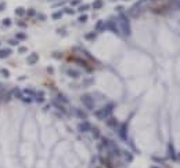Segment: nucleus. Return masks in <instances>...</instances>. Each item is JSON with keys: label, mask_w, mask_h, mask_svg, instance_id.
<instances>
[{"label": "nucleus", "mask_w": 180, "mask_h": 168, "mask_svg": "<svg viewBox=\"0 0 180 168\" xmlns=\"http://www.w3.org/2000/svg\"><path fill=\"white\" fill-rule=\"evenodd\" d=\"M120 24H122V28H123V30H125V33L129 35V22H128L125 15H120Z\"/></svg>", "instance_id": "1"}, {"label": "nucleus", "mask_w": 180, "mask_h": 168, "mask_svg": "<svg viewBox=\"0 0 180 168\" xmlns=\"http://www.w3.org/2000/svg\"><path fill=\"white\" fill-rule=\"evenodd\" d=\"M93 7L94 8H101L102 7V0H94L93 1Z\"/></svg>", "instance_id": "2"}, {"label": "nucleus", "mask_w": 180, "mask_h": 168, "mask_svg": "<svg viewBox=\"0 0 180 168\" xmlns=\"http://www.w3.org/2000/svg\"><path fill=\"white\" fill-rule=\"evenodd\" d=\"M15 14H17V15H24L25 14V10L22 8V7H18V8H15Z\"/></svg>", "instance_id": "3"}, {"label": "nucleus", "mask_w": 180, "mask_h": 168, "mask_svg": "<svg viewBox=\"0 0 180 168\" xmlns=\"http://www.w3.org/2000/svg\"><path fill=\"white\" fill-rule=\"evenodd\" d=\"M170 3L173 4V7H176V8H180V0H170Z\"/></svg>", "instance_id": "4"}, {"label": "nucleus", "mask_w": 180, "mask_h": 168, "mask_svg": "<svg viewBox=\"0 0 180 168\" xmlns=\"http://www.w3.org/2000/svg\"><path fill=\"white\" fill-rule=\"evenodd\" d=\"M61 15H62V12L58 11V12H56V14H53V18L54 19H58V18H61Z\"/></svg>", "instance_id": "5"}, {"label": "nucleus", "mask_w": 180, "mask_h": 168, "mask_svg": "<svg viewBox=\"0 0 180 168\" xmlns=\"http://www.w3.org/2000/svg\"><path fill=\"white\" fill-rule=\"evenodd\" d=\"M10 54V51L7 50V51H0V56H2V58H3V56H6V55H8Z\"/></svg>", "instance_id": "6"}, {"label": "nucleus", "mask_w": 180, "mask_h": 168, "mask_svg": "<svg viewBox=\"0 0 180 168\" xmlns=\"http://www.w3.org/2000/svg\"><path fill=\"white\" fill-rule=\"evenodd\" d=\"M79 10H80V11H86V10H89V6H87V4L80 6V7H79Z\"/></svg>", "instance_id": "7"}, {"label": "nucleus", "mask_w": 180, "mask_h": 168, "mask_svg": "<svg viewBox=\"0 0 180 168\" xmlns=\"http://www.w3.org/2000/svg\"><path fill=\"white\" fill-rule=\"evenodd\" d=\"M36 61V55H35V54H33V55L32 56H30V58H29V62H30V63H33V62H35Z\"/></svg>", "instance_id": "8"}, {"label": "nucleus", "mask_w": 180, "mask_h": 168, "mask_svg": "<svg viewBox=\"0 0 180 168\" xmlns=\"http://www.w3.org/2000/svg\"><path fill=\"white\" fill-rule=\"evenodd\" d=\"M79 3H80V0H72V1H71L72 6H76V4H79Z\"/></svg>", "instance_id": "9"}, {"label": "nucleus", "mask_w": 180, "mask_h": 168, "mask_svg": "<svg viewBox=\"0 0 180 168\" xmlns=\"http://www.w3.org/2000/svg\"><path fill=\"white\" fill-rule=\"evenodd\" d=\"M3 24H4V25H7V26H8V25L11 24V21H10L8 18H7V19H4V21H3Z\"/></svg>", "instance_id": "10"}, {"label": "nucleus", "mask_w": 180, "mask_h": 168, "mask_svg": "<svg viewBox=\"0 0 180 168\" xmlns=\"http://www.w3.org/2000/svg\"><path fill=\"white\" fill-rule=\"evenodd\" d=\"M86 19H87V17H86V15H83V17H80V18H79V21H80V22H84Z\"/></svg>", "instance_id": "11"}, {"label": "nucleus", "mask_w": 180, "mask_h": 168, "mask_svg": "<svg viewBox=\"0 0 180 168\" xmlns=\"http://www.w3.org/2000/svg\"><path fill=\"white\" fill-rule=\"evenodd\" d=\"M65 11H66V12H68V14H74V11H72V10H71V8H66V10H65Z\"/></svg>", "instance_id": "12"}, {"label": "nucleus", "mask_w": 180, "mask_h": 168, "mask_svg": "<svg viewBox=\"0 0 180 168\" xmlns=\"http://www.w3.org/2000/svg\"><path fill=\"white\" fill-rule=\"evenodd\" d=\"M18 37H20V39H25V36L22 35V33H20V35H18Z\"/></svg>", "instance_id": "13"}, {"label": "nucleus", "mask_w": 180, "mask_h": 168, "mask_svg": "<svg viewBox=\"0 0 180 168\" xmlns=\"http://www.w3.org/2000/svg\"><path fill=\"white\" fill-rule=\"evenodd\" d=\"M2 8H3V3H2V6H0V10H2Z\"/></svg>", "instance_id": "14"}, {"label": "nucleus", "mask_w": 180, "mask_h": 168, "mask_svg": "<svg viewBox=\"0 0 180 168\" xmlns=\"http://www.w3.org/2000/svg\"><path fill=\"white\" fill-rule=\"evenodd\" d=\"M50 1H56V0H50Z\"/></svg>", "instance_id": "15"}]
</instances>
